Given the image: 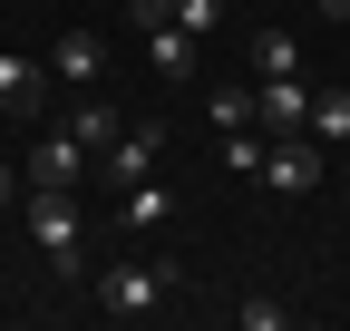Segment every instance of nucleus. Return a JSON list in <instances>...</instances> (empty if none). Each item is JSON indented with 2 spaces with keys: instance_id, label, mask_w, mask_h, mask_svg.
Segmentation results:
<instances>
[{
  "instance_id": "f257e3e1",
  "label": "nucleus",
  "mask_w": 350,
  "mask_h": 331,
  "mask_svg": "<svg viewBox=\"0 0 350 331\" xmlns=\"http://www.w3.org/2000/svg\"><path fill=\"white\" fill-rule=\"evenodd\" d=\"M20 224H29V243L49 254L59 273H78V185H20Z\"/></svg>"
},
{
  "instance_id": "f03ea898",
  "label": "nucleus",
  "mask_w": 350,
  "mask_h": 331,
  "mask_svg": "<svg viewBox=\"0 0 350 331\" xmlns=\"http://www.w3.org/2000/svg\"><path fill=\"white\" fill-rule=\"evenodd\" d=\"M165 293H175V263H156V254L107 263V273H98V312H107V321H146Z\"/></svg>"
},
{
  "instance_id": "7ed1b4c3",
  "label": "nucleus",
  "mask_w": 350,
  "mask_h": 331,
  "mask_svg": "<svg viewBox=\"0 0 350 331\" xmlns=\"http://www.w3.org/2000/svg\"><path fill=\"white\" fill-rule=\"evenodd\" d=\"M156 156H165V127H146V117H126V127H117V146L98 156V185L117 195V185H137V176H156Z\"/></svg>"
},
{
  "instance_id": "20e7f679",
  "label": "nucleus",
  "mask_w": 350,
  "mask_h": 331,
  "mask_svg": "<svg viewBox=\"0 0 350 331\" xmlns=\"http://www.w3.org/2000/svg\"><path fill=\"white\" fill-rule=\"evenodd\" d=\"M0 117H20V127H39V117H49V59L0 49Z\"/></svg>"
},
{
  "instance_id": "39448f33",
  "label": "nucleus",
  "mask_w": 350,
  "mask_h": 331,
  "mask_svg": "<svg viewBox=\"0 0 350 331\" xmlns=\"http://www.w3.org/2000/svg\"><path fill=\"white\" fill-rule=\"evenodd\" d=\"M262 185H273V195H312L321 185V137L312 127H301V137H273V146H262Z\"/></svg>"
},
{
  "instance_id": "423d86ee",
  "label": "nucleus",
  "mask_w": 350,
  "mask_h": 331,
  "mask_svg": "<svg viewBox=\"0 0 350 331\" xmlns=\"http://www.w3.org/2000/svg\"><path fill=\"white\" fill-rule=\"evenodd\" d=\"M88 176V146L68 137V117H59V127H39V146L20 156V185H78Z\"/></svg>"
},
{
  "instance_id": "0eeeda50",
  "label": "nucleus",
  "mask_w": 350,
  "mask_h": 331,
  "mask_svg": "<svg viewBox=\"0 0 350 331\" xmlns=\"http://www.w3.org/2000/svg\"><path fill=\"white\" fill-rule=\"evenodd\" d=\"M253 127L262 137H301L312 127V88L301 78H253Z\"/></svg>"
},
{
  "instance_id": "6e6552de",
  "label": "nucleus",
  "mask_w": 350,
  "mask_h": 331,
  "mask_svg": "<svg viewBox=\"0 0 350 331\" xmlns=\"http://www.w3.org/2000/svg\"><path fill=\"white\" fill-rule=\"evenodd\" d=\"M98 68H107V39L98 29H68L49 49V78H68V88H98Z\"/></svg>"
},
{
  "instance_id": "1a4fd4ad",
  "label": "nucleus",
  "mask_w": 350,
  "mask_h": 331,
  "mask_svg": "<svg viewBox=\"0 0 350 331\" xmlns=\"http://www.w3.org/2000/svg\"><path fill=\"white\" fill-rule=\"evenodd\" d=\"M165 215H175V185H165V176L117 185V224H137V234H146V224H165Z\"/></svg>"
},
{
  "instance_id": "9d476101",
  "label": "nucleus",
  "mask_w": 350,
  "mask_h": 331,
  "mask_svg": "<svg viewBox=\"0 0 350 331\" xmlns=\"http://www.w3.org/2000/svg\"><path fill=\"white\" fill-rule=\"evenodd\" d=\"M117 127H126V117H117V107H107V98H98V88H88V98H78V107H68V137H78V146H98V156H107V146H117Z\"/></svg>"
},
{
  "instance_id": "9b49d317",
  "label": "nucleus",
  "mask_w": 350,
  "mask_h": 331,
  "mask_svg": "<svg viewBox=\"0 0 350 331\" xmlns=\"http://www.w3.org/2000/svg\"><path fill=\"white\" fill-rule=\"evenodd\" d=\"M195 59H204V39H185V29H146V68H165V78H195Z\"/></svg>"
},
{
  "instance_id": "f8f14e48",
  "label": "nucleus",
  "mask_w": 350,
  "mask_h": 331,
  "mask_svg": "<svg viewBox=\"0 0 350 331\" xmlns=\"http://www.w3.org/2000/svg\"><path fill=\"white\" fill-rule=\"evenodd\" d=\"M262 146H273L262 127H224L214 137V166H224V176H262Z\"/></svg>"
},
{
  "instance_id": "ddd939ff",
  "label": "nucleus",
  "mask_w": 350,
  "mask_h": 331,
  "mask_svg": "<svg viewBox=\"0 0 350 331\" xmlns=\"http://www.w3.org/2000/svg\"><path fill=\"white\" fill-rule=\"evenodd\" d=\"M253 78H301V39L292 29H262L253 39Z\"/></svg>"
},
{
  "instance_id": "4468645a",
  "label": "nucleus",
  "mask_w": 350,
  "mask_h": 331,
  "mask_svg": "<svg viewBox=\"0 0 350 331\" xmlns=\"http://www.w3.org/2000/svg\"><path fill=\"white\" fill-rule=\"evenodd\" d=\"M312 137H321V146L350 137V88H321V98H312Z\"/></svg>"
},
{
  "instance_id": "2eb2a0df",
  "label": "nucleus",
  "mask_w": 350,
  "mask_h": 331,
  "mask_svg": "<svg viewBox=\"0 0 350 331\" xmlns=\"http://www.w3.org/2000/svg\"><path fill=\"white\" fill-rule=\"evenodd\" d=\"M204 117H214V137H224V127H253V88H214Z\"/></svg>"
},
{
  "instance_id": "dca6fc26",
  "label": "nucleus",
  "mask_w": 350,
  "mask_h": 331,
  "mask_svg": "<svg viewBox=\"0 0 350 331\" xmlns=\"http://www.w3.org/2000/svg\"><path fill=\"white\" fill-rule=\"evenodd\" d=\"M175 29H185V39H214V29H224V0H175Z\"/></svg>"
},
{
  "instance_id": "f3484780",
  "label": "nucleus",
  "mask_w": 350,
  "mask_h": 331,
  "mask_svg": "<svg viewBox=\"0 0 350 331\" xmlns=\"http://www.w3.org/2000/svg\"><path fill=\"white\" fill-rule=\"evenodd\" d=\"M234 321H243V331H292V312H282V302H243Z\"/></svg>"
},
{
  "instance_id": "a211bd4d",
  "label": "nucleus",
  "mask_w": 350,
  "mask_h": 331,
  "mask_svg": "<svg viewBox=\"0 0 350 331\" xmlns=\"http://www.w3.org/2000/svg\"><path fill=\"white\" fill-rule=\"evenodd\" d=\"M126 20H137V39H146V29H165V20H175V0H126Z\"/></svg>"
},
{
  "instance_id": "6ab92c4d",
  "label": "nucleus",
  "mask_w": 350,
  "mask_h": 331,
  "mask_svg": "<svg viewBox=\"0 0 350 331\" xmlns=\"http://www.w3.org/2000/svg\"><path fill=\"white\" fill-rule=\"evenodd\" d=\"M0 204H20V166L10 156H0Z\"/></svg>"
},
{
  "instance_id": "aec40b11",
  "label": "nucleus",
  "mask_w": 350,
  "mask_h": 331,
  "mask_svg": "<svg viewBox=\"0 0 350 331\" xmlns=\"http://www.w3.org/2000/svg\"><path fill=\"white\" fill-rule=\"evenodd\" d=\"M321 20H350V0H321Z\"/></svg>"
}]
</instances>
